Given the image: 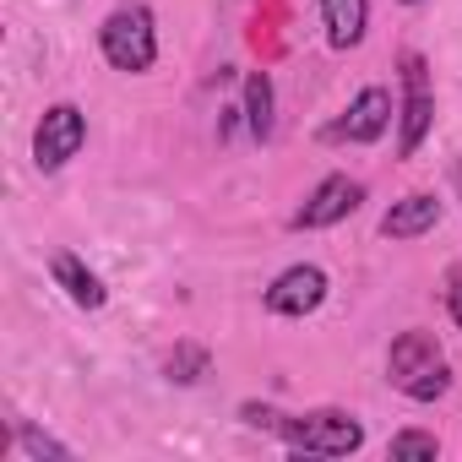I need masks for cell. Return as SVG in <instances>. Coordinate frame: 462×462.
Returning a JSON list of instances; mask_svg holds the SVG:
<instances>
[{
  "mask_svg": "<svg viewBox=\"0 0 462 462\" xmlns=\"http://www.w3.org/2000/svg\"><path fill=\"white\" fill-rule=\"evenodd\" d=\"M386 381L413 402L446 397L451 392V365H446V348L435 343V332H419V327L397 332L392 348H386Z\"/></svg>",
  "mask_w": 462,
  "mask_h": 462,
  "instance_id": "cell-1",
  "label": "cell"
},
{
  "mask_svg": "<svg viewBox=\"0 0 462 462\" xmlns=\"http://www.w3.org/2000/svg\"><path fill=\"white\" fill-rule=\"evenodd\" d=\"M98 50H104V60H109L115 71H125V77L152 71V60H158V23H152V12L142 6V0L115 6V12L98 23Z\"/></svg>",
  "mask_w": 462,
  "mask_h": 462,
  "instance_id": "cell-2",
  "label": "cell"
},
{
  "mask_svg": "<svg viewBox=\"0 0 462 462\" xmlns=\"http://www.w3.org/2000/svg\"><path fill=\"white\" fill-rule=\"evenodd\" d=\"M283 446L300 457H354L365 446V424L343 408H316V413H283L278 424Z\"/></svg>",
  "mask_w": 462,
  "mask_h": 462,
  "instance_id": "cell-3",
  "label": "cell"
},
{
  "mask_svg": "<svg viewBox=\"0 0 462 462\" xmlns=\"http://www.w3.org/2000/svg\"><path fill=\"white\" fill-rule=\"evenodd\" d=\"M397 71H402V104H397V158H413L435 125V88H430V66L419 50H402L397 55Z\"/></svg>",
  "mask_w": 462,
  "mask_h": 462,
  "instance_id": "cell-4",
  "label": "cell"
},
{
  "mask_svg": "<svg viewBox=\"0 0 462 462\" xmlns=\"http://www.w3.org/2000/svg\"><path fill=\"white\" fill-rule=\"evenodd\" d=\"M88 147V115L77 104H50L33 125V163L39 174H60Z\"/></svg>",
  "mask_w": 462,
  "mask_h": 462,
  "instance_id": "cell-5",
  "label": "cell"
},
{
  "mask_svg": "<svg viewBox=\"0 0 462 462\" xmlns=\"http://www.w3.org/2000/svg\"><path fill=\"white\" fill-rule=\"evenodd\" d=\"M359 201H365V185H359V180H348V174H327V180L294 207L289 228H300V235H310V228H332V223L354 217Z\"/></svg>",
  "mask_w": 462,
  "mask_h": 462,
  "instance_id": "cell-6",
  "label": "cell"
},
{
  "mask_svg": "<svg viewBox=\"0 0 462 462\" xmlns=\"http://www.w3.org/2000/svg\"><path fill=\"white\" fill-rule=\"evenodd\" d=\"M386 125H392V93H386V88H359L354 104H348L321 136H327V142H354V147H365V142H381Z\"/></svg>",
  "mask_w": 462,
  "mask_h": 462,
  "instance_id": "cell-7",
  "label": "cell"
},
{
  "mask_svg": "<svg viewBox=\"0 0 462 462\" xmlns=\"http://www.w3.org/2000/svg\"><path fill=\"white\" fill-rule=\"evenodd\" d=\"M327 273L321 267H310V262H300V267H289V273H278L273 283H267V310L273 316H310V310H321V300H327Z\"/></svg>",
  "mask_w": 462,
  "mask_h": 462,
  "instance_id": "cell-8",
  "label": "cell"
},
{
  "mask_svg": "<svg viewBox=\"0 0 462 462\" xmlns=\"http://www.w3.org/2000/svg\"><path fill=\"white\" fill-rule=\"evenodd\" d=\"M50 278H55V289H66V300H71L77 310H104V300H109L104 278H98L82 256H71V251H55V256H50Z\"/></svg>",
  "mask_w": 462,
  "mask_h": 462,
  "instance_id": "cell-9",
  "label": "cell"
},
{
  "mask_svg": "<svg viewBox=\"0 0 462 462\" xmlns=\"http://www.w3.org/2000/svg\"><path fill=\"white\" fill-rule=\"evenodd\" d=\"M435 223H440V201H435L430 190H413V196H402V201L386 207L381 235H386V240H419V235H430Z\"/></svg>",
  "mask_w": 462,
  "mask_h": 462,
  "instance_id": "cell-10",
  "label": "cell"
},
{
  "mask_svg": "<svg viewBox=\"0 0 462 462\" xmlns=\"http://www.w3.org/2000/svg\"><path fill=\"white\" fill-rule=\"evenodd\" d=\"M321 28L332 50H354L370 28V0H321Z\"/></svg>",
  "mask_w": 462,
  "mask_h": 462,
  "instance_id": "cell-11",
  "label": "cell"
},
{
  "mask_svg": "<svg viewBox=\"0 0 462 462\" xmlns=\"http://www.w3.org/2000/svg\"><path fill=\"white\" fill-rule=\"evenodd\" d=\"M245 131L256 142L273 136V82H267V71H251L245 77Z\"/></svg>",
  "mask_w": 462,
  "mask_h": 462,
  "instance_id": "cell-12",
  "label": "cell"
},
{
  "mask_svg": "<svg viewBox=\"0 0 462 462\" xmlns=\"http://www.w3.org/2000/svg\"><path fill=\"white\" fill-rule=\"evenodd\" d=\"M207 365H212V359H207V348H201V343H180V348L169 354V365H163V370H169V381L196 386V381L207 375Z\"/></svg>",
  "mask_w": 462,
  "mask_h": 462,
  "instance_id": "cell-13",
  "label": "cell"
},
{
  "mask_svg": "<svg viewBox=\"0 0 462 462\" xmlns=\"http://www.w3.org/2000/svg\"><path fill=\"white\" fill-rule=\"evenodd\" d=\"M17 451H28V457H71V446L66 440H55V435H44V430H33L28 419H17Z\"/></svg>",
  "mask_w": 462,
  "mask_h": 462,
  "instance_id": "cell-14",
  "label": "cell"
},
{
  "mask_svg": "<svg viewBox=\"0 0 462 462\" xmlns=\"http://www.w3.org/2000/svg\"><path fill=\"white\" fill-rule=\"evenodd\" d=\"M435 451H440V440L430 430H397L386 440V457H435Z\"/></svg>",
  "mask_w": 462,
  "mask_h": 462,
  "instance_id": "cell-15",
  "label": "cell"
},
{
  "mask_svg": "<svg viewBox=\"0 0 462 462\" xmlns=\"http://www.w3.org/2000/svg\"><path fill=\"white\" fill-rule=\"evenodd\" d=\"M446 310H451V321L462 327V267L446 273Z\"/></svg>",
  "mask_w": 462,
  "mask_h": 462,
  "instance_id": "cell-16",
  "label": "cell"
},
{
  "mask_svg": "<svg viewBox=\"0 0 462 462\" xmlns=\"http://www.w3.org/2000/svg\"><path fill=\"white\" fill-rule=\"evenodd\" d=\"M402 6H419V0H402Z\"/></svg>",
  "mask_w": 462,
  "mask_h": 462,
  "instance_id": "cell-17",
  "label": "cell"
}]
</instances>
